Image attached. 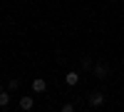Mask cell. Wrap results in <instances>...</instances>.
<instances>
[{
	"instance_id": "obj_1",
	"label": "cell",
	"mask_w": 124,
	"mask_h": 112,
	"mask_svg": "<svg viewBox=\"0 0 124 112\" xmlns=\"http://www.w3.org/2000/svg\"><path fill=\"white\" fill-rule=\"evenodd\" d=\"M87 100H89L92 107H102V105H104V95H102V92H92Z\"/></svg>"
},
{
	"instance_id": "obj_2",
	"label": "cell",
	"mask_w": 124,
	"mask_h": 112,
	"mask_svg": "<svg viewBox=\"0 0 124 112\" xmlns=\"http://www.w3.org/2000/svg\"><path fill=\"white\" fill-rule=\"evenodd\" d=\"M45 90H47V82H45L42 77H35V80H32V92L40 95V92H45Z\"/></svg>"
},
{
	"instance_id": "obj_3",
	"label": "cell",
	"mask_w": 124,
	"mask_h": 112,
	"mask_svg": "<svg viewBox=\"0 0 124 112\" xmlns=\"http://www.w3.org/2000/svg\"><path fill=\"white\" fill-rule=\"evenodd\" d=\"M32 107H35V100L30 97V95H27V97H20V110L27 112V110H32Z\"/></svg>"
},
{
	"instance_id": "obj_4",
	"label": "cell",
	"mask_w": 124,
	"mask_h": 112,
	"mask_svg": "<svg viewBox=\"0 0 124 112\" xmlns=\"http://www.w3.org/2000/svg\"><path fill=\"white\" fill-rule=\"evenodd\" d=\"M92 70H94V77H107V75H109V67H107V65H102V62L94 65Z\"/></svg>"
},
{
	"instance_id": "obj_5",
	"label": "cell",
	"mask_w": 124,
	"mask_h": 112,
	"mask_svg": "<svg viewBox=\"0 0 124 112\" xmlns=\"http://www.w3.org/2000/svg\"><path fill=\"white\" fill-rule=\"evenodd\" d=\"M65 82H67L70 87H75V85L79 82V72H67V75H65Z\"/></svg>"
},
{
	"instance_id": "obj_6",
	"label": "cell",
	"mask_w": 124,
	"mask_h": 112,
	"mask_svg": "<svg viewBox=\"0 0 124 112\" xmlns=\"http://www.w3.org/2000/svg\"><path fill=\"white\" fill-rule=\"evenodd\" d=\"M79 67H82V70H92V67H94L92 57H82V60H79Z\"/></svg>"
},
{
	"instance_id": "obj_7",
	"label": "cell",
	"mask_w": 124,
	"mask_h": 112,
	"mask_svg": "<svg viewBox=\"0 0 124 112\" xmlns=\"http://www.w3.org/2000/svg\"><path fill=\"white\" fill-rule=\"evenodd\" d=\"M10 102V92H0V107H5Z\"/></svg>"
},
{
	"instance_id": "obj_8",
	"label": "cell",
	"mask_w": 124,
	"mask_h": 112,
	"mask_svg": "<svg viewBox=\"0 0 124 112\" xmlns=\"http://www.w3.org/2000/svg\"><path fill=\"white\" fill-rule=\"evenodd\" d=\"M62 112H77V110H75L72 102H67V105H62Z\"/></svg>"
},
{
	"instance_id": "obj_9",
	"label": "cell",
	"mask_w": 124,
	"mask_h": 112,
	"mask_svg": "<svg viewBox=\"0 0 124 112\" xmlns=\"http://www.w3.org/2000/svg\"><path fill=\"white\" fill-rule=\"evenodd\" d=\"M8 87H10V90H17V87H20V82H17V80H10Z\"/></svg>"
},
{
	"instance_id": "obj_10",
	"label": "cell",
	"mask_w": 124,
	"mask_h": 112,
	"mask_svg": "<svg viewBox=\"0 0 124 112\" xmlns=\"http://www.w3.org/2000/svg\"><path fill=\"white\" fill-rule=\"evenodd\" d=\"M0 92H3V85H0Z\"/></svg>"
},
{
	"instance_id": "obj_11",
	"label": "cell",
	"mask_w": 124,
	"mask_h": 112,
	"mask_svg": "<svg viewBox=\"0 0 124 112\" xmlns=\"http://www.w3.org/2000/svg\"><path fill=\"white\" fill-rule=\"evenodd\" d=\"M122 5H124V0H122Z\"/></svg>"
}]
</instances>
